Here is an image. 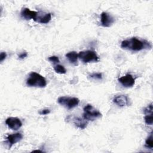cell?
Instances as JSON below:
<instances>
[{
	"instance_id": "8fae6325",
	"label": "cell",
	"mask_w": 153,
	"mask_h": 153,
	"mask_svg": "<svg viewBox=\"0 0 153 153\" xmlns=\"http://www.w3.org/2000/svg\"><path fill=\"white\" fill-rule=\"evenodd\" d=\"M129 102L130 100L128 97L123 94L117 96L113 99V102L120 107H124L128 105Z\"/></svg>"
},
{
	"instance_id": "8992f818",
	"label": "cell",
	"mask_w": 153,
	"mask_h": 153,
	"mask_svg": "<svg viewBox=\"0 0 153 153\" xmlns=\"http://www.w3.org/2000/svg\"><path fill=\"white\" fill-rule=\"evenodd\" d=\"M5 124L10 128L13 130H19L22 126V123L21 120L17 117L7 118L5 120Z\"/></svg>"
},
{
	"instance_id": "d6986e66",
	"label": "cell",
	"mask_w": 153,
	"mask_h": 153,
	"mask_svg": "<svg viewBox=\"0 0 153 153\" xmlns=\"http://www.w3.org/2000/svg\"><path fill=\"white\" fill-rule=\"evenodd\" d=\"M152 110H153L152 103H151L148 106H147L143 109V112H144V114H145V115L152 114Z\"/></svg>"
},
{
	"instance_id": "7a4b0ae2",
	"label": "cell",
	"mask_w": 153,
	"mask_h": 153,
	"mask_svg": "<svg viewBox=\"0 0 153 153\" xmlns=\"http://www.w3.org/2000/svg\"><path fill=\"white\" fill-rule=\"evenodd\" d=\"M26 84L28 87L44 88L47 85L45 78L38 73L32 72L26 79Z\"/></svg>"
},
{
	"instance_id": "5bb4252c",
	"label": "cell",
	"mask_w": 153,
	"mask_h": 153,
	"mask_svg": "<svg viewBox=\"0 0 153 153\" xmlns=\"http://www.w3.org/2000/svg\"><path fill=\"white\" fill-rule=\"evenodd\" d=\"M66 58L71 63L73 64L74 65H78V54L76 53V51H70L66 54Z\"/></svg>"
},
{
	"instance_id": "7c38bea8",
	"label": "cell",
	"mask_w": 153,
	"mask_h": 153,
	"mask_svg": "<svg viewBox=\"0 0 153 153\" xmlns=\"http://www.w3.org/2000/svg\"><path fill=\"white\" fill-rule=\"evenodd\" d=\"M38 11H31L28 8H23L20 12L22 17L26 20L33 19L34 20L36 16Z\"/></svg>"
},
{
	"instance_id": "30bf717a",
	"label": "cell",
	"mask_w": 153,
	"mask_h": 153,
	"mask_svg": "<svg viewBox=\"0 0 153 153\" xmlns=\"http://www.w3.org/2000/svg\"><path fill=\"white\" fill-rule=\"evenodd\" d=\"M22 139L23 135L20 133H16L8 135L7 137V142L8 144L9 148L10 149L14 144L20 142Z\"/></svg>"
},
{
	"instance_id": "ffe728a7",
	"label": "cell",
	"mask_w": 153,
	"mask_h": 153,
	"mask_svg": "<svg viewBox=\"0 0 153 153\" xmlns=\"http://www.w3.org/2000/svg\"><path fill=\"white\" fill-rule=\"evenodd\" d=\"M48 60L53 63L54 64H56V63H59L60 62V60L59 59L58 57L56 56H50L48 58Z\"/></svg>"
},
{
	"instance_id": "52a82bcc",
	"label": "cell",
	"mask_w": 153,
	"mask_h": 153,
	"mask_svg": "<svg viewBox=\"0 0 153 153\" xmlns=\"http://www.w3.org/2000/svg\"><path fill=\"white\" fill-rule=\"evenodd\" d=\"M115 22V19L108 13L102 12L101 14V18H100V23L101 25L105 27H110L112 25V24Z\"/></svg>"
},
{
	"instance_id": "44dd1931",
	"label": "cell",
	"mask_w": 153,
	"mask_h": 153,
	"mask_svg": "<svg viewBox=\"0 0 153 153\" xmlns=\"http://www.w3.org/2000/svg\"><path fill=\"white\" fill-rule=\"evenodd\" d=\"M7 57V53L5 52H1L0 54V62H2Z\"/></svg>"
},
{
	"instance_id": "e0dca14e",
	"label": "cell",
	"mask_w": 153,
	"mask_h": 153,
	"mask_svg": "<svg viewBox=\"0 0 153 153\" xmlns=\"http://www.w3.org/2000/svg\"><path fill=\"white\" fill-rule=\"evenodd\" d=\"M145 122L148 125H152L153 123V118H152V114H147L145 116L144 118Z\"/></svg>"
},
{
	"instance_id": "2e32d148",
	"label": "cell",
	"mask_w": 153,
	"mask_h": 153,
	"mask_svg": "<svg viewBox=\"0 0 153 153\" xmlns=\"http://www.w3.org/2000/svg\"><path fill=\"white\" fill-rule=\"evenodd\" d=\"M145 146L148 148L152 149L153 144H152V132L151 133L150 135L145 140Z\"/></svg>"
},
{
	"instance_id": "3957f363",
	"label": "cell",
	"mask_w": 153,
	"mask_h": 153,
	"mask_svg": "<svg viewBox=\"0 0 153 153\" xmlns=\"http://www.w3.org/2000/svg\"><path fill=\"white\" fill-rule=\"evenodd\" d=\"M83 110V118L87 121H94L102 116V114L97 109L90 104L85 105Z\"/></svg>"
},
{
	"instance_id": "5b68a950",
	"label": "cell",
	"mask_w": 153,
	"mask_h": 153,
	"mask_svg": "<svg viewBox=\"0 0 153 153\" xmlns=\"http://www.w3.org/2000/svg\"><path fill=\"white\" fill-rule=\"evenodd\" d=\"M78 58L84 63L90 62H97L99 61V57L96 53L93 50H85L78 53Z\"/></svg>"
},
{
	"instance_id": "cb8c5ba5",
	"label": "cell",
	"mask_w": 153,
	"mask_h": 153,
	"mask_svg": "<svg viewBox=\"0 0 153 153\" xmlns=\"http://www.w3.org/2000/svg\"><path fill=\"white\" fill-rule=\"evenodd\" d=\"M32 152H43V151H41V150H39V149H37V150H33V151H32Z\"/></svg>"
},
{
	"instance_id": "9c48e42d",
	"label": "cell",
	"mask_w": 153,
	"mask_h": 153,
	"mask_svg": "<svg viewBox=\"0 0 153 153\" xmlns=\"http://www.w3.org/2000/svg\"><path fill=\"white\" fill-rule=\"evenodd\" d=\"M51 19V13H46L42 11H38L36 16L33 20L39 23L46 24L50 22Z\"/></svg>"
},
{
	"instance_id": "4fadbf2b",
	"label": "cell",
	"mask_w": 153,
	"mask_h": 153,
	"mask_svg": "<svg viewBox=\"0 0 153 153\" xmlns=\"http://www.w3.org/2000/svg\"><path fill=\"white\" fill-rule=\"evenodd\" d=\"M72 122L78 128H79L81 129H84L85 128L88 124L87 120H85L84 118H80V117H73L72 118Z\"/></svg>"
},
{
	"instance_id": "9a60e30c",
	"label": "cell",
	"mask_w": 153,
	"mask_h": 153,
	"mask_svg": "<svg viewBox=\"0 0 153 153\" xmlns=\"http://www.w3.org/2000/svg\"><path fill=\"white\" fill-rule=\"evenodd\" d=\"M54 70L56 73L60 74H65L66 73V70L65 68L61 65H56L54 66Z\"/></svg>"
},
{
	"instance_id": "603a6c76",
	"label": "cell",
	"mask_w": 153,
	"mask_h": 153,
	"mask_svg": "<svg viewBox=\"0 0 153 153\" xmlns=\"http://www.w3.org/2000/svg\"><path fill=\"white\" fill-rule=\"evenodd\" d=\"M27 56V53L26 52H23L20 54L19 55V58L21 59H23L25 58Z\"/></svg>"
},
{
	"instance_id": "ac0fdd59",
	"label": "cell",
	"mask_w": 153,
	"mask_h": 153,
	"mask_svg": "<svg viewBox=\"0 0 153 153\" xmlns=\"http://www.w3.org/2000/svg\"><path fill=\"white\" fill-rule=\"evenodd\" d=\"M88 77L90 78L94 79H102V74L100 72H94L90 75H88Z\"/></svg>"
},
{
	"instance_id": "7402d4cb",
	"label": "cell",
	"mask_w": 153,
	"mask_h": 153,
	"mask_svg": "<svg viewBox=\"0 0 153 153\" xmlns=\"http://www.w3.org/2000/svg\"><path fill=\"white\" fill-rule=\"evenodd\" d=\"M50 112V110L48 109H44L39 112L40 115H47Z\"/></svg>"
},
{
	"instance_id": "6da1fadb",
	"label": "cell",
	"mask_w": 153,
	"mask_h": 153,
	"mask_svg": "<svg viewBox=\"0 0 153 153\" xmlns=\"http://www.w3.org/2000/svg\"><path fill=\"white\" fill-rule=\"evenodd\" d=\"M121 47L133 51H139L143 50L151 49L152 44L146 39L133 37L123 41L121 44Z\"/></svg>"
},
{
	"instance_id": "ba28073f",
	"label": "cell",
	"mask_w": 153,
	"mask_h": 153,
	"mask_svg": "<svg viewBox=\"0 0 153 153\" xmlns=\"http://www.w3.org/2000/svg\"><path fill=\"white\" fill-rule=\"evenodd\" d=\"M118 81L124 87L128 88V87H131L132 86L134 85L135 82V79L131 74H127L126 75L119 78Z\"/></svg>"
},
{
	"instance_id": "277c9868",
	"label": "cell",
	"mask_w": 153,
	"mask_h": 153,
	"mask_svg": "<svg viewBox=\"0 0 153 153\" xmlns=\"http://www.w3.org/2000/svg\"><path fill=\"white\" fill-rule=\"evenodd\" d=\"M57 102L68 109H71L77 106L79 103V99L74 97L60 96L57 99Z\"/></svg>"
}]
</instances>
